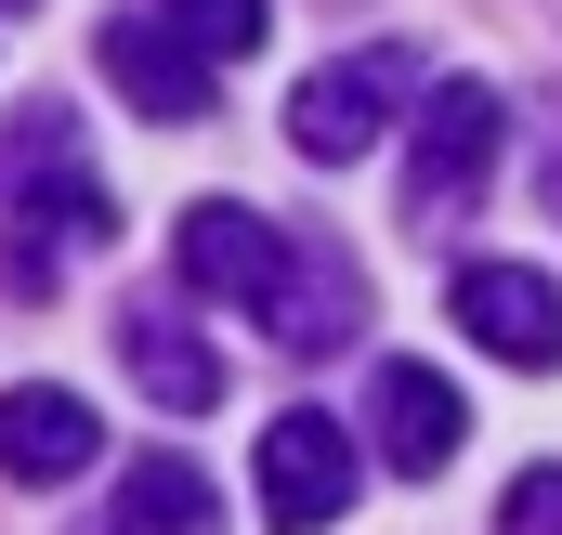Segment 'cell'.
<instances>
[{
	"label": "cell",
	"instance_id": "obj_12",
	"mask_svg": "<svg viewBox=\"0 0 562 535\" xmlns=\"http://www.w3.org/2000/svg\"><path fill=\"white\" fill-rule=\"evenodd\" d=\"M119 535H223V483L196 457H132L119 483Z\"/></svg>",
	"mask_w": 562,
	"mask_h": 535
},
{
	"label": "cell",
	"instance_id": "obj_16",
	"mask_svg": "<svg viewBox=\"0 0 562 535\" xmlns=\"http://www.w3.org/2000/svg\"><path fill=\"white\" fill-rule=\"evenodd\" d=\"M0 13H26V0H0Z\"/></svg>",
	"mask_w": 562,
	"mask_h": 535
},
{
	"label": "cell",
	"instance_id": "obj_11",
	"mask_svg": "<svg viewBox=\"0 0 562 535\" xmlns=\"http://www.w3.org/2000/svg\"><path fill=\"white\" fill-rule=\"evenodd\" d=\"M119 353H132V379L170 405V418H210V405H223V366H210V340H196L183 314H132Z\"/></svg>",
	"mask_w": 562,
	"mask_h": 535
},
{
	"label": "cell",
	"instance_id": "obj_2",
	"mask_svg": "<svg viewBox=\"0 0 562 535\" xmlns=\"http://www.w3.org/2000/svg\"><path fill=\"white\" fill-rule=\"evenodd\" d=\"M406 118H419V157H406V209H458V196H484V170H497V144H510V105H497L484 79H431Z\"/></svg>",
	"mask_w": 562,
	"mask_h": 535
},
{
	"label": "cell",
	"instance_id": "obj_3",
	"mask_svg": "<svg viewBox=\"0 0 562 535\" xmlns=\"http://www.w3.org/2000/svg\"><path fill=\"white\" fill-rule=\"evenodd\" d=\"M340 497H353V431H340L327 405L262 418V523H276V535H327Z\"/></svg>",
	"mask_w": 562,
	"mask_h": 535
},
{
	"label": "cell",
	"instance_id": "obj_8",
	"mask_svg": "<svg viewBox=\"0 0 562 535\" xmlns=\"http://www.w3.org/2000/svg\"><path fill=\"white\" fill-rule=\"evenodd\" d=\"M105 79L132 92L144 118H170V132H196V118H210V66H196L157 13H119V26H105Z\"/></svg>",
	"mask_w": 562,
	"mask_h": 535
},
{
	"label": "cell",
	"instance_id": "obj_9",
	"mask_svg": "<svg viewBox=\"0 0 562 535\" xmlns=\"http://www.w3.org/2000/svg\"><path fill=\"white\" fill-rule=\"evenodd\" d=\"M367 418H380V457H393V470H445V457H458V431H471V405H458L445 366H380Z\"/></svg>",
	"mask_w": 562,
	"mask_h": 535
},
{
	"label": "cell",
	"instance_id": "obj_1",
	"mask_svg": "<svg viewBox=\"0 0 562 535\" xmlns=\"http://www.w3.org/2000/svg\"><path fill=\"white\" fill-rule=\"evenodd\" d=\"M406 92H419V66L380 39V53H340V66H314L301 92H288V144L314 157V170H340V157H367V144L406 118Z\"/></svg>",
	"mask_w": 562,
	"mask_h": 535
},
{
	"label": "cell",
	"instance_id": "obj_14",
	"mask_svg": "<svg viewBox=\"0 0 562 535\" xmlns=\"http://www.w3.org/2000/svg\"><path fill=\"white\" fill-rule=\"evenodd\" d=\"M497 535H562V470H524L497 497Z\"/></svg>",
	"mask_w": 562,
	"mask_h": 535
},
{
	"label": "cell",
	"instance_id": "obj_6",
	"mask_svg": "<svg viewBox=\"0 0 562 535\" xmlns=\"http://www.w3.org/2000/svg\"><path fill=\"white\" fill-rule=\"evenodd\" d=\"M458 327H471L497 366H562V287L537 262H471L458 274Z\"/></svg>",
	"mask_w": 562,
	"mask_h": 535
},
{
	"label": "cell",
	"instance_id": "obj_4",
	"mask_svg": "<svg viewBox=\"0 0 562 535\" xmlns=\"http://www.w3.org/2000/svg\"><path fill=\"white\" fill-rule=\"evenodd\" d=\"M170 274L210 287V300H249V314H262V300L288 287V236L262 223V209H236V196H196V209L170 223Z\"/></svg>",
	"mask_w": 562,
	"mask_h": 535
},
{
	"label": "cell",
	"instance_id": "obj_13",
	"mask_svg": "<svg viewBox=\"0 0 562 535\" xmlns=\"http://www.w3.org/2000/svg\"><path fill=\"white\" fill-rule=\"evenodd\" d=\"M157 26L196 53V66H223V53H262V26H276V0H157Z\"/></svg>",
	"mask_w": 562,
	"mask_h": 535
},
{
	"label": "cell",
	"instance_id": "obj_7",
	"mask_svg": "<svg viewBox=\"0 0 562 535\" xmlns=\"http://www.w3.org/2000/svg\"><path fill=\"white\" fill-rule=\"evenodd\" d=\"M92 457H105V418L66 392V379H13L0 392V470L13 483H79Z\"/></svg>",
	"mask_w": 562,
	"mask_h": 535
},
{
	"label": "cell",
	"instance_id": "obj_10",
	"mask_svg": "<svg viewBox=\"0 0 562 535\" xmlns=\"http://www.w3.org/2000/svg\"><path fill=\"white\" fill-rule=\"evenodd\" d=\"M262 314H276L288 353H340V340H353V314H367V287H353L340 249H288V287L262 300Z\"/></svg>",
	"mask_w": 562,
	"mask_h": 535
},
{
	"label": "cell",
	"instance_id": "obj_15",
	"mask_svg": "<svg viewBox=\"0 0 562 535\" xmlns=\"http://www.w3.org/2000/svg\"><path fill=\"white\" fill-rule=\"evenodd\" d=\"M550 223H562V144H550Z\"/></svg>",
	"mask_w": 562,
	"mask_h": 535
},
{
	"label": "cell",
	"instance_id": "obj_5",
	"mask_svg": "<svg viewBox=\"0 0 562 535\" xmlns=\"http://www.w3.org/2000/svg\"><path fill=\"white\" fill-rule=\"evenodd\" d=\"M92 249H119V196H105L92 170H66V183H13V287H26V300H53L66 262H92Z\"/></svg>",
	"mask_w": 562,
	"mask_h": 535
}]
</instances>
